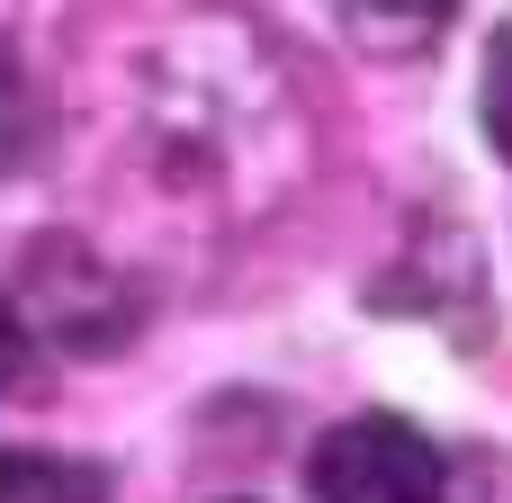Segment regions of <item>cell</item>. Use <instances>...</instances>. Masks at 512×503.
I'll return each mask as SVG.
<instances>
[{"label":"cell","instance_id":"obj_1","mask_svg":"<svg viewBox=\"0 0 512 503\" xmlns=\"http://www.w3.org/2000/svg\"><path fill=\"white\" fill-rule=\"evenodd\" d=\"M306 486L315 503H441V450L396 414H360L315 441Z\"/></svg>","mask_w":512,"mask_h":503},{"label":"cell","instance_id":"obj_2","mask_svg":"<svg viewBox=\"0 0 512 503\" xmlns=\"http://www.w3.org/2000/svg\"><path fill=\"white\" fill-rule=\"evenodd\" d=\"M324 18L360 54H423V45H441V27L459 18V0H324Z\"/></svg>","mask_w":512,"mask_h":503},{"label":"cell","instance_id":"obj_3","mask_svg":"<svg viewBox=\"0 0 512 503\" xmlns=\"http://www.w3.org/2000/svg\"><path fill=\"white\" fill-rule=\"evenodd\" d=\"M0 503H108V468L54 450H0Z\"/></svg>","mask_w":512,"mask_h":503},{"label":"cell","instance_id":"obj_4","mask_svg":"<svg viewBox=\"0 0 512 503\" xmlns=\"http://www.w3.org/2000/svg\"><path fill=\"white\" fill-rule=\"evenodd\" d=\"M486 135L512 162V27H495V45H486Z\"/></svg>","mask_w":512,"mask_h":503},{"label":"cell","instance_id":"obj_5","mask_svg":"<svg viewBox=\"0 0 512 503\" xmlns=\"http://www.w3.org/2000/svg\"><path fill=\"white\" fill-rule=\"evenodd\" d=\"M9 378H18V324L0 315V387H9Z\"/></svg>","mask_w":512,"mask_h":503}]
</instances>
